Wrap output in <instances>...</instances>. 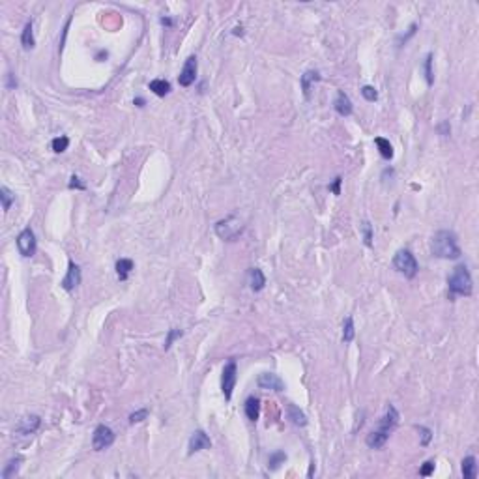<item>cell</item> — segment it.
Returning a JSON list of instances; mask_svg holds the SVG:
<instances>
[{"instance_id":"cell-25","label":"cell","mask_w":479,"mask_h":479,"mask_svg":"<svg viewBox=\"0 0 479 479\" xmlns=\"http://www.w3.org/2000/svg\"><path fill=\"white\" fill-rule=\"evenodd\" d=\"M354 335H356V329H354V319H352V317H346L345 324H343V341H345V343H352Z\"/></svg>"},{"instance_id":"cell-4","label":"cell","mask_w":479,"mask_h":479,"mask_svg":"<svg viewBox=\"0 0 479 479\" xmlns=\"http://www.w3.org/2000/svg\"><path fill=\"white\" fill-rule=\"evenodd\" d=\"M393 266L406 279H414L418 275V271H420V264L416 261V257L410 251H406V249L397 251V255L393 257Z\"/></svg>"},{"instance_id":"cell-2","label":"cell","mask_w":479,"mask_h":479,"mask_svg":"<svg viewBox=\"0 0 479 479\" xmlns=\"http://www.w3.org/2000/svg\"><path fill=\"white\" fill-rule=\"evenodd\" d=\"M447 285H449V296H472L474 292V283H472V275L468 268L464 264L455 266L453 273L447 279Z\"/></svg>"},{"instance_id":"cell-7","label":"cell","mask_w":479,"mask_h":479,"mask_svg":"<svg viewBox=\"0 0 479 479\" xmlns=\"http://www.w3.org/2000/svg\"><path fill=\"white\" fill-rule=\"evenodd\" d=\"M17 249L23 257H34L36 253V236H34L32 228L26 227L21 234L17 236Z\"/></svg>"},{"instance_id":"cell-9","label":"cell","mask_w":479,"mask_h":479,"mask_svg":"<svg viewBox=\"0 0 479 479\" xmlns=\"http://www.w3.org/2000/svg\"><path fill=\"white\" fill-rule=\"evenodd\" d=\"M40 425H42L40 416H26L23 420H19V423H17L15 427V432L21 434V436H28V434H34L36 430L40 429Z\"/></svg>"},{"instance_id":"cell-16","label":"cell","mask_w":479,"mask_h":479,"mask_svg":"<svg viewBox=\"0 0 479 479\" xmlns=\"http://www.w3.org/2000/svg\"><path fill=\"white\" fill-rule=\"evenodd\" d=\"M249 285H251V290L255 292H261L264 285H266V277L262 273L261 268H251L249 269Z\"/></svg>"},{"instance_id":"cell-19","label":"cell","mask_w":479,"mask_h":479,"mask_svg":"<svg viewBox=\"0 0 479 479\" xmlns=\"http://www.w3.org/2000/svg\"><path fill=\"white\" fill-rule=\"evenodd\" d=\"M21 43H23V49H34V45H36V40H34V26H32V21H28L25 25V28H23V34H21Z\"/></svg>"},{"instance_id":"cell-32","label":"cell","mask_w":479,"mask_h":479,"mask_svg":"<svg viewBox=\"0 0 479 479\" xmlns=\"http://www.w3.org/2000/svg\"><path fill=\"white\" fill-rule=\"evenodd\" d=\"M146 418H148V410H146V408H143V410L133 412L131 416H129V423H131V425H135V423H141V421H144Z\"/></svg>"},{"instance_id":"cell-20","label":"cell","mask_w":479,"mask_h":479,"mask_svg":"<svg viewBox=\"0 0 479 479\" xmlns=\"http://www.w3.org/2000/svg\"><path fill=\"white\" fill-rule=\"evenodd\" d=\"M288 408V418H290V421L294 423V425H298V427H305L307 425V418H305V414L296 406V404H288L286 406Z\"/></svg>"},{"instance_id":"cell-38","label":"cell","mask_w":479,"mask_h":479,"mask_svg":"<svg viewBox=\"0 0 479 479\" xmlns=\"http://www.w3.org/2000/svg\"><path fill=\"white\" fill-rule=\"evenodd\" d=\"M161 23H163V25H167V26L172 25V21H170V19H161Z\"/></svg>"},{"instance_id":"cell-8","label":"cell","mask_w":479,"mask_h":479,"mask_svg":"<svg viewBox=\"0 0 479 479\" xmlns=\"http://www.w3.org/2000/svg\"><path fill=\"white\" fill-rule=\"evenodd\" d=\"M195 79H197V58L195 56H189V58L185 60L180 75H178V83H180V86L187 88V86H191L195 83Z\"/></svg>"},{"instance_id":"cell-28","label":"cell","mask_w":479,"mask_h":479,"mask_svg":"<svg viewBox=\"0 0 479 479\" xmlns=\"http://www.w3.org/2000/svg\"><path fill=\"white\" fill-rule=\"evenodd\" d=\"M51 146H53V150L56 152V154H62V152L67 150V146H69V139H67V137H56V139H53Z\"/></svg>"},{"instance_id":"cell-35","label":"cell","mask_w":479,"mask_h":479,"mask_svg":"<svg viewBox=\"0 0 479 479\" xmlns=\"http://www.w3.org/2000/svg\"><path fill=\"white\" fill-rule=\"evenodd\" d=\"M69 189H79V191H84V189H86V184H83L79 176H71V180H69Z\"/></svg>"},{"instance_id":"cell-6","label":"cell","mask_w":479,"mask_h":479,"mask_svg":"<svg viewBox=\"0 0 479 479\" xmlns=\"http://www.w3.org/2000/svg\"><path fill=\"white\" fill-rule=\"evenodd\" d=\"M114 444V430L107 427V425H98L94 430L92 436V446L96 451H103Z\"/></svg>"},{"instance_id":"cell-37","label":"cell","mask_w":479,"mask_h":479,"mask_svg":"<svg viewBox=\"0 0 479 479\" xmlns=\"http://www.w3.org/2000/svg\"><path fill=\"white\" fill-rule=\"evenodd\" d=\"M341 182H343V178L341 176H337L335 178V182L333 184L329 185V191H333L335 195H341Z\"/></svg>"},{"instance_id":"cell-10","label":"cell","mask_w":479,"mask_h":479,"mask_svg":"<svg viewBox=\"0 0 479 479\" xmlns=\"http://www.w3.org/2000/svg\"><path fill=\"white\" fill-rule=\"evenodd\" d=\"M257 384H259L261 389H273V391H283L285 389V382L279 378L277 374H273V373H262L259 380H257Z\"/></svg>"},{"instance_id":"cell-21","label":"cell","mask_w":479,"mask_h":479,"mask_svg":"<svg viewBox=\"0 0 479 479\" xmlns=\"http://www.w3.org/2000/svg\"><path fill=\"white\" fill-rule=\"evenodd\" d=\"M131 269H133V261H129V259H120V261H116V273L120 281H126L127 275L131 273Z\"/></svg>"},{"instance_id":"cell-13","label":"cell","mask_w":479,"mask_h":479,"mask_svg":"<svg viewBox=\"0 0 479 479\" xmlns=\"http://www.w3.org/2000/svg\"><path fill=\"white\" fill-rule=\"evenodd\" d=\"M333 109H335L337 114H341V116H350L352 114V101H350V98L346 96L343 90H339L337 92V98L335 101H333Z\"/></svg>"},{"instance_id":"cell-1","label":"cell","mask_w":479,"mask_h":479,"mask_svg":"<svg viewBox=\"0 0 479 479\" xmlns=\"http://www.w3.org/2000/svg\"><path fill=\"white\" fill-rule=\"evenodd\" d=\"M430 251L438 259H446V261H455V259H461V247L457 242V234L451 230H438L436 234L432 236V242H430Z\"/></svg>"},{"instance_id":"cell-33","label":"cell","mask_w":479,"mask_h":479,"mask_svg":"<svg viewBox=\"0 0 479 479\" xmlns=\"http://www.w3.org/2000/svg\"><path fill=\"white\" fill-rule=\"evenodd\" d=\"M362 96L367 101H376V98H378V92H376V90H374L373 86H363V88H362Z\"/></svg>"},{"instance_id":"cell-17","label":"cell","mask_w":479,"mask_h":479,"mask_svg":"<svg viewBox=\"0 0 479 479\" xmlns=\"http://www.w3.org/2000/svg\"><path fill=\"white\" fill-rule=\"evenodd\" d=\"M463 476L464 479H476L478 478V461H476V457H464L463 459Z\"/></svg>"},{"instance_id":"cell-26","label":"cell","mask_w":479,"mask_h":479,"mask_svg":"<svg viewBox=\"0 0 479 479\" xmlns=\"http://www.w3.org/2000/svg\"><path fill=\"white\" fill-rule=\"evenodd\" d=\"M0 199H2V210L8 212L11 208V202L15 201V195L11 193L6 185H2L0 187Z\"/></svg>"},{"instance_id":"cell-14","label":"cell","mask_w":479,"mask_h":479,"mask_svg":"<svg viewBox=\"0 0 479 479\" xmlns=\"http://www.w3.org/2000/svg\"><path fill=\"white\" fill-rule=\"evenodd\" d=\"M387 438H389V434H387V432L376 429V430H373V432H369V434H367V438H365V444H367L371 449H380V447H382L387 442Z\"/></svg>"},{"instance_id":"cell-36","label":"cell","mask_w":479,"mask_h":479,"mask_svg":"<svg viewBox=\"0 0 479 479\" xmlns=\"http://www.w3.org/2000/svg\"><path fill=\"white\" fill-rule=\"evenodd\" d=\"M434 472V461H427V463L421 466L420 470V476H423V478H427V476H430Z\"/></svg>"},{"instance_id":"cell-24","label":"cell","mask_w":479,"mask_h":479,"mask_svg":"<svg viewBox=\"0 0 479 479\" xmlns=\"http://www.w3.org/2000/svg\"><path fill=\"white\" fill-rule=\"evenodd\" d=\"M21 463H23V459H21V457L11 459V461L6 464V468L2 470V479H9L11 476H15L17 472H19V468H21Z\"/></svg>"},{"instance_id":"cell-18","label":"cell","mask_w":479,"mask_h":479,"mask_svg":"<svg viewBox=\"0 0 479 479\" xmlns=\"http://www.w3.org/2000/svg\"><path fill=\"white\" fill-rule=\"evenodd\" d=\"M317 81H320V73L319 71H305L302 75V90L303 94H305V98H309V94H311V86Z\"/></svg>"},{"instance_id":"cell-15","label":"cell","mask_w":479,"mask_h":479,"mask_svg":"<svg viewBox=\"0 0 479 479\" xmlns=\"http://www.w3.org/2000/svg\"><path fill=\"white\" fill-rule=\"evenodd\" d=\"M244 410L247 420L255 423V421L259 420V416H261V401L257 397H247V401L244 404Z\"/></svg>"},{"instance_id":"cell-12","label":"cell","mask_w":479,"mask_h":479,"mask_svg":"<svg viewBox=\"0 0 479 479\" xmlns=\"http://www.w3.org/2000/svg\"><path fill=\"white\" fill-rule=\"evenodd\" d=\"M77 285H81V268H79V264H75V262H69V268H67L66 277L62 279V288L69 292V290H73Z\"/></svg>"},{"instance_id":"cell-22","label":"cell","mask_w":479,"mask_h":479,"mask_svg":"<svg viewBox=\"0 0 479 479\" xmlns=\"http://www.w3.org/2000/svg\"><path fill=\"white\" fill-rule=\"evenodd\" d=\"M374 144L378 146L380 156H382L384 160H391V158H393V146H391V143H389L387 139H384V137H376V139H374Z\"/></svg>"},{"instance_id":"cell-34","label":"cell","mask_w":479,"mask_h":479,"mask_svg":"<svg viewBox=\"0 0 479 479\" xmlns=\"http://www.w3.org/2000/svg\"><path fill=\"white\" fill-rule=\"evenodd\" d=\"M421 432V446H429L430 438H432V430L427 429V427H418Z\"/></svg>"},{"instance_id":"cell-27","label":"cell","mask_w":479,"mask_h":479,"mask_svg":"<svg viewBox=\"0 0 479 479\" xmlns=\"http://www.w3.org/2000/svg\"><path fill=\"white\" fill-rule=\"evenodd\" d=\"M285 461H286V455L283 453V451H275V453H273V455H271V457H269V464H268V468H269V470H277L279 466H281V464L285 463Z\"/></svg>"},{"instance_id":"cell-3","label":"cell","mask_w":479,"mask_h":479,"mask_svg":"<svg viewBox=\"0 0 479 479\" xmlns=\"http://www.w3.org/2000/svg\"><path fill=\"white\" fill-rule=\"evenodd\" d=\"M242 232H244V223L236 215H228L215 223V234L225 242H234Z\"/></svg>"},{"instance_id":"cell-11","label":"cell","mask_w":479,"mask_h":479,"mask_svg":"<svg viewBox=\"0 0 479 479\" xmlns=\"http://www.w3.org/2000/svg\"><path fill=\"white\" fill-rule=\"evenodd\" d=\"M210 446H212V442H210V438H208V434H206L204 430H195L193 434H191V438H189V451H187V455H193V453H197V451L208 449Z\"/></svg>"},{"instance_id":"cell-23","label":"cell","mask_w":479,"mask_h":479,"mask_svg":"<svg viewBox=\"0 0 479 479\" xmlns=\"http://www.w3.org/2000/svg\"><path fill=\"white\" fill-rule=\"evenodd\" d=\"M150 90L156 96H160V98H163V96H167L168 92H170V84L165 81V79H154L150 83Z\"/></svg>"},{"instance_id":"cell-31","label":"cell","mask_w":479,"mask_h":479,"mask_svg":"<svg viewBox=\"0 0 479 479\" xmlns=\"http://www.w3.org/2000/svg\"><path fill=\"white\" fill-rule=\"evenodd\" d=\"M425 77H427V84L432 86V83H434V77H432V54H427V58H425Z\"/></svg>"},{"instance_id":"cell-5","label":"cell","mask_w":479,"mask_h":479,"mask_svg":"<svg viewBox=\"0 0 479 479\" xmlns=\"http://www.w3.org/2000/svg\"><path fill=\"white\" fill-rule=\"evenodd\" d=\"M236 376H238V367H236L234 360H230L223 367V376H221V389H223V395H225L227 401L232 399V391H234V386H236Z\"/></svg>"},{"instance_id":"cell-30","label":"cell","mask_w":479,"mask_h":479,"mask_svg":"<svg viewBox=\"0 0 479 479\" xmlns=\"http://www.w3.org/2000/svg\"><path fill=\"white\" fill-rule=\"evenodd\" d=\"M182 329H176V328H172V329H168V333H167V339H165V345H163V348L165 350H168L170 348V345L174 343V339H178V337H182Z\"/></svg>"},{"instance_id":"cell-29","label":"cell","mask_w":479,"mask_h":479,"mask_svg":"<svg viewBox=\"0 0 479 479\" xmlns=\"http://www.w3.org/2000/svg\"><path fill=\"white\" fill-rule=\"evenodd\" d=\"M362 230H363V240H365V245H367V247H371V245H373V227H371L369 221H363Z\"/></svg>"}]
</instances>
